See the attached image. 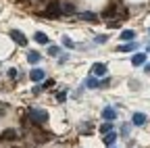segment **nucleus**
Listing matches in <instances>:
<instances>
[{
	"label": "nucleus",
	"instance_id": "obj_21",
	"mask_svg": "<svg viewBox=\"0 0 150 148\" xmlns=\"http://www.w3.org/2000/svg\"><path fill=\"white\" fill-rule=\"evenodd\" d=\"M65 98H67L65 92H56V100H59V102H65Z\"/></svg>",
	"mask_w": 150,
	"mask_h": 148
},
{
	"label": "nucleus",
	"instance_id": "obj_23",
	"mask_svg": "<svg viewBox=\"0 0 150 148\" xmlns=\"http://www.w3.org/2000/svg\"><path fill=\"white\" fill-rule=\"evenodd\" d=\"M94 42H98V44L106 42V35H96V38H94Z\"/></svg>",
	"mask_w": 150,
	"mask_h": 148
},
{
	"label": "nucleus",
	"instance_id": "obj_12",
	"mask_svg": "<svg viewBox=\"0 0 150 148\" xmlns=\"http://www.w3.org/2000/svg\"><path fill=\"white\" fill-rule=\"evenodd\" d=\"M136 48H138V44L129 40V44H121L117 50H119V52H131V50H136Z\"/></svg>",
	"mask_w": 150,
	"mask_h": 148
},
{
	"label": "nucleus",
	"instance_id": "obj_15",
	"mask_svg": "<svg viewBox=\"0 0 150 148\" xmlns=\"http://www.w3.org/2000/svg\"><path fill=\"white\" fill-rule=\"evenodd\" d=\"M146 123V115L144 113H134V125H144Z\"/></svg>",
	"mask_w": 150,
	"mask_h": 148
},
{
	"label": "nucleus",
	"instance_id": "obj_6",
	"mask_svg": "<svg viewBox=\"0 0 150 148\" xmlns=\"http://www.w3.org/2000/svg\"><path fill=\"white\" fill-rule=\"evenodd\" d=\"M92 75H96V77H102V75H106V65H102V63H96L92 67Z\"/></svg>",
	"mask_w": 150,
	"mask_h": 148
},
{
	"label": "nucleus",
	"instance_id": "obj_7",
	"mask_svg": "<svg viewBox=\"0 0 150 148\" xmlns=\"http://www.w3.org/2000/svg\"><path fill=\"white\" fill-rule=\"evenodd\" d=\"M144 63H146V54H144V52L134 54V59H131V65H134V67H142Z\"/></svg>",
	"mask_w": 150,
	"mask_h": 148
},
{
	"label": "nucleus",
	"instance_id": "obj_4",
	"mask_svg": "<svg viewBox=\"0 0 150 148\" xmlns=\"http://www.w3.org/2000/svg\"><path fill=\"white\" fill-rule=\"evenodd\" d=\"M117 17V6L115 4H108L104 11H102V19H106V21H112Z\"/></svg>",
	"mask_w": 150,
	"mask_h": 148
},
{
	"label": "nucleus",
	"instance_id": "obj_22",
	"mask_svg": "<svg viewBox=\"0 0 150 148\" xmlns=\"http://www.w3.org/2000/svg\"><path fill=\"white\" fill-rule=\"evenodd\" d=\"M63 44H65L67 48H73V46H75V44L71 42V38H67V35H65V38H63Z\"/></svg>",
	"mask_w": 150,
	"mask_h": 148
},
{
	"label": "nucleus",
	"instance_id": "obj_20",
	"mask_svg": "<svg viewBox=\"0 0 150 148\" xmlns=\"http://www.w3.org/2000/svg\"><path fill=\"white\" fill-rule=\"evenodd\" d=\"M48 54L50 57H56L59 54V46H48Z\"/></svg>",
	"mask_w": 150,
	"mask_h": 148
},
{
	"label": "nucleus",
	"instance_id": "obj_13",
	"mask_svg": "<svg viewBox=\"0 0 150 148\" xmlns=\"http://www.w3.org/2000/svg\"><path fill=\"white\" fill-rule=\"evenodd\" d=\"M115 140H117V134H115V132L104 134V144H106V146H112V144H115Z\"/></svg>",
	"mask_w": 150,
	"mask_h": 148
},
{
	"label": "nucleus",
	"instance_id": "obj_19",
	"mask_svg": "<svg viewBox=\"0 0 150 148\" xmlns=\"http://www.w3.org/2000/svg\"><path fill=\"white\" fill-rule=\"evenodd\" d=\"M35 42H40V44H48V35L42 33V31H38L35 33Z\"/></svg>",
	"mask_w": 150,
	"mask_h": 148
},
{
	"label": "nucleus",
	"instance_id": "obj_8",
	"mask_svg": "<svg viewBox=\"0 0 150 148\" xmlns=\"http://www.w3.org/2000/svg\"><path fill=\"white\" fill-rule=\"evenodd\" d=\"M102 117H104V121H115L117 110H115V108H110V106H106V108L102 110Z\"/></svg>",
	"mask_w": 150,
	"mask_h": 148
},
{
	"label": "nucleus",
	"instance_id": "obj_2",
	"mask_svg": "<svg viewBox=\"0 0 150 148\" xmlns=\"http://www.w3.org/2000/svg\"><path fill=\"white\" fill-rule=\"evenodd\" d=\"M63 11H61V4L56 2V0H50V2L46 4L44 8V17H48V19H56V17H61Z\"/></svg>",
	"mask_w": 150,
	"mask_h": 148
},
{
	"label": "nucleus",
	"instance_id": "obj_5",
	"mask_svg": "<svg viewBox=\"0 0 150 148\" xmlns=\"http://www.w3.org/2000/svg\"><path fill=\"white\" fill-rule=\"evenodd\" d=\"M0 140L2 142H13V140H17V132L15 129H4V132L0 134Z\"/></svg>",
	"mask_w": 150,
	"mask_h": 148
},
{
	"label": "nucleus",
	"instance_id": "obj_24",
	"mask_svg": "<svg viewBox=\"0 0 150 148\" xmlns=\"http://www.w3.org/2000/svg\"><path fill=\"white\" fill-rule=\"evenodd\" d=\"M148 50H150V48H148Z\"/></svg>",
	"mask_w": 150,
	"mask_h": 148
},
{
	"label": "nucleus",
	"instance_id": "obj_11",
	"mask_svg": "<svg viewBox=\"0 0 150 148\" xmlns=\"http://www.w3.org/2000/svg\"><path fill=\"white\" fill-rule=\"evenodd\" d=\"M77 17L79 19H83V21H98V15H94V13H77Z\"/></svg>",
	"mask_w": 150,
	"mask_h": 148
},
{
	"label": "nucleus",
	"instance_id": "obj_17",
	"mask_svg": "<svg viewBox=\"0 0 150 148\" xmlns=\"http://www.w3.org/2000/svg\"><path fill=\"white\" fill-rule=\"evenodd\" d=\"M86 86H88V88H98V86H100V81L96 79V75H90V77H88V81H86Z\"/></svg>",
	"mask_w": 150,
	"mask_h": 148
},
{
	"label": "nucleus",
	"instance_id": "obj_3",
	"mask_svg": "<svg viewBox=\"0 0 150 148\" xmlns=\"http://www.w3.org/2000/svg\"><path fill=\"white\" fill-rule=\"evenodd\" d=\"M11 38H13V40H15V44H19V46H25V44H27L25 33H21L19 29H11Z\"/></svg>",
	"mask_w": 150,
	"mask_h": 148
},
{
	"label": "nucleus",
	"instance_id": "obj_16",
	"mask_svg": "<svg viewBox=\"0 0 150 148\" xmlns=\"http://www.w3.org/2000/svg\"><path fill=\"white\" fill-rule=\"evenodd\" d=\"M136 38V31H131V29H123L121 31V40L125 42V40H134Z\"/></svg>",
	"mask_w": 150,
	"mask_h": 148
},
{
	"label": "nucleus",
	"instance_id": "obj_10",
	"mask_svg": "<svg viewBox=\"0 0 150 148\" xmlns=\"http://www.w3.org/2000/svg\"><path fill=\"white\" fill-rule=\"evenodd\" d=\"M29 77H31V81H42L46 75H44V71H42V69H33V71L29 73Z\"/></svg>",
	"mask_w": 150,
	"mask_h": 148
},
{
	"label": "nucleus",
	"instance_id": "obj_18",
	"mask_svg": "<svg viewBox=\"0 0 150 148\" xmlns=\"http://www.w3.org/2000/svg\"><path fill=\"white\" fill-rule=\"evenodd\" d=\"M100 132H102V134H108V132H112V121H104V123L100 125Z\"/></svg>",
	"mask_w": 150,
	"mask_h": 148
},
{
	"label": "nucleus",
	"instance_id": "obj_14",
	"mask_svg": "<svg viewBox=\"0 0 150 148\" xmlns=\"http://www.w3.org/2000/svg\"><path fill=\"white\" fill-rule=\"evenodd\" d=\"M27 59H29V63H31V65H35V63H40V61H42L40 52H35V50H31V52L27 54Z\"/></svg>",
	"mask_w": 150,
	"mask_h": 148
},
{
	"label": "nucleus",
	"instance_id": "obj_9",
	"mask_svg": "<svg viewBox=\"0 0 150 148\" xmlns=\"http://www.w3.org/2000/svg\"><path fill=\"white\" fill-rule=\"evenodd\" d=\"M61 11H63V15H75V4L73 2H61Z\"/></svg>",
	"mask_w": 150,
	"mask_h": 148
},
{
	"label": "nucleus",
	"instance_id": "obj_1",
	"mask_svg": "<svg viewBox=\"0 0 150 148\" xmlns=\"http://www.w3.org/2000/svg\"><path fill=\"white\" fill-rule=\"evenodd\" d=\"M27 117H29V121L35 123V125H42V123L48 121V113H46V110H40V108H31L29 113H27Z\"/></svg>",
	"mask_w": 150,
	"mask_h": 148
}]
</instances>
